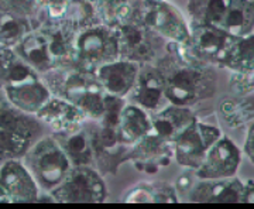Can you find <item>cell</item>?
I'll return each instance as SVG.
<instances>
[{
	"label": "cell",
	"instance_id": "1f68e13d",
	"mask_svg": "<svg viewBox=\"0 0 254 209\" xmlns=\"http://www.w3.org/2000/svg\"><path fill=\"white\" fill-rule=\"evenodd\" d=\"M127 103L126 98H120L112 93H105V109L102 118L98 120L99 123L105 126H112V128H118L119 119L122 115V110Z\"/></svg>",
	"mask_w": 254,
	"mask_h": 209
},
{
	"label": "cell",
	"instance_id": "f35d334b",
	"mask_svg": "<svg viewBox=\"0 0 254 209\" xmlns=\"http://www.w3.org/2000/svg\"><path fill=\"white\" fill-rule=\"evenodd\" d=\"M11 200H10L9 194L6 191V188L3 187V184L0 182V204H10Z\"/></svg>",
	"mask_w": 254,
	"mask_h": 209
},
{
	"label": "cell",
	"instance_id": "e0dca14e",
	"mask_svg": "<svg viewBox=\"0 0 254 209\" xmlns=\"http://www.w3.org/2000/svg\"><path fill=\"white\" fill-rule=\"evenodd\" d=\"M151 119V132H154L157 136L165 141L174 143L198 118L192 108L168 103L165 108L153 113Z\"/></svg>",
	"mask_w": 254,
	"mask_h": 209
},
{
	"label": "cell",
	"instance_id": "603a6c76",
	"mask_svg": "<svg viewBox=\"0 0 254 209\" xmlns=\"http://www.w3.org/2000/svg\"><path fill=\"white\" fill-rule=\"evenodd\" d=\"M126 204H175L180 202L174 185L164 181L140 182L123 195Z\"/></svg>",
	"mask_w": 254,
	"mask_h": 209
},
{
	"label": "cell",
	"instance_id": "6da1fadb",
	"mask_svg": "<svg viewBox=\"0 0 254 209\" xmlns=\"http://www.w3.org/2000/svg\"><path fill=\"white\" fill-rule=\"evenodd\" d=\"M155 65L163 73L165 98L171 105L193 108L216 95L218 78L210 65L185 63L167 51Z\"/></svg>",
	"mask_w": 254,
	"mask_h": 209
},
{
	"label": "cell",
	"instance_id": "ac0fdd59",
	"mask_svg": "<svg viewBox=\"0 0 254 209\" xmlns=\"http://www.w3.org/2000/svg\"><path fill=\"white\" fill-rule=\"evenodd\" d=\"M1 92L11 106L28 115H36L53 96L43 78L20 85L3 86Z\"/></svg>",
	"mask_w": 254,
	"mask_h": 209
},
{
	"label": "cell",
	"instance_id": "5b68a950",
	"mask_svg": "<svg viewBox=\"0 0 254 209\" xmlns=\"http://www.w3.org/2000/svg\"><path fill=\"white\" fill-rule=\"evenodd\" d=\"M133 17L167 41L190 44V23L181 10L167 0H136Z\"/></svg>",
	"mask_w": 254,
	"mask_h": 209
},
{
	"label": "cell",
	"instance_id": "4316f807",
	"mask_svg": "<svg viewBox=\"0 0 254 209\" xmlns=\"http://www.w3.org/2000/svg\"><path fill=\"white\" fill-rule=\"evenodd\" d=\"M63 21L76 33L83 28L103 23L98 0H68Z\"/></svg>",
	"mask_w": 254,
	"mask_h": 209
},
{
	"label": "cell",
	"instance_id": "8fae6325",
	"mask_svg": "<svg viewBox=\"0 0 254 209\" xmlns=\"http://www.w3.org/2000/svg\"><path fill=\"white\" fill-rule=\"evenodd\" d=\"M127 102L143 108L151 115L168 105L164 91V78L155 63L140 67L136 83L127 95Z\"/></svg>",
	"mask_w": 254,
	"mask_h": 209
},
{
	"label": "cell",
	"instance_id": "d6986e66",
	"mask_svg": "<svg viewBox=\"0 0 254 209\" xmlns=\"http://www.w3.org/2000/svg\"><path fill=\"white\" fill-rule=\"evenodd\" d=\"M38 28L46 36L55 68L73 67V41L76 31H73L63 20L50 21Z\"/></svg>",
	"mask_w": 254,
	"mask_h": 209
},
{
	"label": "cell",
	"instance_id": "83f0119b",
	"mask_svg": "<svg viewBox=\"0 0 254 209\" xmlns=\"http://www.w3.org/2000/svg\"><path fill=\"white\" fill-rule=\"evenodd\" d=\"M38 28L36 20L30 17H21L10 13L0 11V44L7 48H14L18 43Z\"/></svg>",
	"mask_w": 254,
	"mask_h": 209
},
{
	"label": "cell",
	"instance_id": "74e56055",
	"mask_svg": "<svg viewBox=\"0 0 254 209\" xmlns=\"http://www.w3.org/2000/svg\"><path fill=\"white\" fill-rule=\"evenodd\" d=\"M243 197L242 204H254V180H247L243 182Z\"/></svg>",
	"mask_w": 254,
	"mask_h": 209
},
{
	"label": "cell",
	"instance_id": "ba28073f",
	"mask_svg": "<svg viewBox=\"0 0 254 209\" xmlns=\"http://www.w3.org/2000/svg\"><path fill=\"white\" fill-rule=\"evenodd\" d=\"M222 136L220 129L196 119L174 141V158L184 168L196 170L208 150Z\"/></svg>",
	"mask_w": 254,
	"mask_h": 209
},
{
	"label": "cell",
	"instance_id": "8992f818",
	"mask_svg": "<svg viewBox=\"0 0 254 209\" xmlns=\"http://www.w3.org/2000/svg\"><path fill=\"white\" fill-rule=\"evenodd\" d=\"M115 31L118 37L119 58L144 65L155 63L165 53L167 40L145 27L136 17L115 26Z\"/></svg>",
	"mask_w": 254,
	"mask_h": 209
},
{
	"label": "cell",
	"instance_id": "4fadbf2b",
	"mask_svg": "<svg viewBox=\"0 0 254 209\" xmlns=\"http://www.w3.org/2000/svg\"><path fill=\"white\" fill-rule=\"evenodd\" d=\"M0 182L6 188L11 202H37L38 184L20 158L7 160L0 165Z\"/></svg>",
	"mask_w": 254,
	"mask_h": 209
},
{
	"label": "cell",
	"instance_id": "5bb4252c",
	"mask_svg": "<svg viewBox=\"0 0 254 209\" xmlns=\"http://www.w3.org/2000/svg\"><path fill=\"white\" fill-rule=\"evenodd\" d=\"M243 181L235 177L220 180H198L187 202L195 204H242Z\"/></svg>",
	"mask_w": 254,
	"mask_h": 209
},
{
	"label": "cell",
	"instance_id": "7a4b0ae2",
	"mask_svg": "<svg viewBox=\"0 0 254 209\" xmlns=\"http://www.w3.org/2000/svg\"><path fill=\"white\" fill-rule=\"evenodd\" d=\"M43 132L44 125L34 115L16 109L4 98L0 102V163L23 158Z\"/></svg>",
	"mask_w": 254,
	"mask_h": 209
},
{
	"label": "cell",
	"instance_id": "d590c367",
	"mask_svg": "<svg viewBox=\"0 0 254 209\" xmlns=\"http://www.w3.org/2000/svg\"><path fill=\"white\" fill-rule=\"evenodd\" d=\"M14 51L11 48H7V47L1 46L0 44V91L3 88V83H4V76H6V72L9 70L10 64L14 58Z\"/></svg>",
	"mask_w": 254,
	"mask_h": 209
},
{
	"label": "cell",
	"instance_id": "9c48e42d",
	"mask_svg": "<svg viewBox=\"0 0 254 209\" xmlns=\"http://www.w3.org/2000/svg\"><path fill=\"white\" fill-rule=\"evenodd\" d=\"M190 26V47L193 54L203 64L220 68L237 37L230 36L225 30L213 26Z\"/></svg>",
	"mask_w": 254,
	"mask_h": 209
},
{
	"label": "cell",
	"instance_id": "30bf717a",
	"mask_svg": "<svg viewBox=\"0 0 254 209\" xmlns=\"http://www.w3.org/2000/svg\"><path fill=\"white\" fill-rule=\"evenodd\" d=\"M242 163V151L226 136H220L208 150L203 161L195 170L200 180H220L235 177Z\"/></svg>",
	"mask_w": 254,
	"mask_h": 209
},
{
	"label": "cell",
	"instance_id": "ffe728a7",
	"mask_svg": "<svg viewBox=\"0 0 254 209\" xmlns=\"http://www.w3.org/2000/svg\"><path fill=\"white\" fill-rule=\"evenodd\" d=\"M51 135L63 147L72 167H95L91 135L85 123L71 130L53 132Z\"/></svg>",
	"mask_w": 254,
	"mask_h": 209
},
{
	"label": "cell",
	"instance_id": "44dd1931",
	"mask_svg": "<svg viewBox=\"0 0 254 209\" xmlns=\"http://www.w3.org/2000/svg\"><path fill=\"white\" fill-rule=\"evenodd\" d=\"M13 51L30 67H33L40 75L55 68L54 61L50 55L46 36L40 28H36L31 33H28L27 36L13 48Z\"/></svg>",
	"mask_w": 254,
	"mask_h": 209
},
{
	"label": "cell",
	"instance_id": "8d00e7d4",
	"mask_svg": "<svg viewBox=\"0 0 254 209\" xmlns=\"http://www.w3.org/2000/svg\"><path fill=\"white\" fill-rule=\"evenodd\" d=\"M243 151H245V154L249 157V160L254 164V122L250 123L249 130H247Z\"/></svg>",
	"mask_w": 254,
	"mask_h": 209
},
{
	"label": "cell",
	"instance_id": "e575fe53",
	"mask_svg": "<svg viewBox=\"0 0 254 209\" xmlns=\"http://www.w3.org/2000/svg\"><path fill=\"white\" fill-rule=\"evenodd\" d=\"M128 1H134V0H98L102 21L113 27V20H115L116 11L119 7H122Z\"/></svg>",
	"mask_w": 254,
	"mask_h": 209
},
{
	"label": "cell",
	"instance_id": "cb8c5ba5",
	"mask_svg": "<svg viewBox=\"0 0 254 209\" xmlns=\"http://www.w3.org/2000/svg\"><path fill=\"white\" fill-rule=\"evenodd\" d=\"M232 0H188L187 10L190 24L196 26H222Z\"/></svg>",
	"mask_w": 254,
	"mask_h": 209
},
{
	"label": "cell",
	"instance_id": "52a82bcc",
	"mask_svg": "<svg viewBox=\"0 0 254 209\" xmlns=\"http://www.w3.org/2000/svg\"><path fill=\"white\" fill-rule=\"evenodd\" d=\"M47 194L60 204H100L108 198V187L95 167H72L64 181Z\"/></svg>",
	"mask_w": 254,
	"mask_h": 209
},
{
	"label": "cell",
	"instance_id": "f1b7e54d",
	"mask_svg": "<svg viewBox=\"0 0 254 209\" xmlns=\"http://www.w3.org/2000/svg\"><path fill=\"white\" fill-rule=\"evenodd\" d=\"M220 68L230 70L232 72L254 71V33L237 37Z\"/></svg>",
	"mask_w": 254,
	"mask_h": 209
},
{
	"label": "cell",
	"instance_id": "836d02e7",
	"mask_svg": "<svg viewBox=\"0 0 254 209\" xmlns=\"http://www.w3.org/2000/svg\"><path fill=\"white\" fill-rule=\"evenodd\" d=\"M198 180H199V177L196 175L195 170L185 168V171L177 178V181L174 184L175 192H177V195H178V201L187 202L190 191L193 190V187H195V184L198 182Z\"/></svg>",
	"mask_w": 254,
	"mask_h": 209
},
{
	"label": "cell",
	"instance_id": "484cf974",
	"mask_svg": "<svg viewBox=\"0 0 254 209\" xmlns=\"http://www.w3.org/2000/svg\"><path fill=\"white\" fill-rule=\"evenodd\" d=\"M219 113L230 128H240L254 122V95L225 96L219 105Z\"/></svg>",
	"mask_w": 254,
	"mask_h": 209
},
{
	"label": "cell",
	"instance_id": "9a60e30c",
	"mask_svg": "<svg viewBox=\"0 0 254 209\" xmlns=\"http://www.w3.org/2000/svg\"><path fill=\"white\" fill-rule=\"evenodd\" d=\"M140 67L141 65L137 63L118 58L108 64L100 65L95 73L105 92L120 98H127V95L136 83Z\"/></svg>",
	"mask_w": 254,
	"mask_h": 209
},
{
	"label": "cell",
	"instance_id": "277c9868",
	"mask_svg": "<svg viewBox=\"0 0 254 209\" xmlns=\"http://www.w3.org/2000/svg\"><path fill=\"white\" fill-rule=\"evenodd\" d=\"M119 58L115 27L99 23L78 31L73 41V67L96 71L100 65Z\"/></svg>",
	"mask_w": 254,
	"mask_h": 209
},
{
	"label": "cell",
	"instance_id": "2e32d148",
	"mask_svg": "<svg viewBox=\"0 0 254 209\" xmlns=\"http://www.w3.org/2000/svg\"><path fill=\"white\" fill-rule=\"evenodd\" d=\"M34 116L46 128L51 129V132L71 130L81 126L88 120L85 113L78 106H75L72 102L54 95Z\"/></svg>",
	"mask_w": 254,
	"mask_h": 209
},
{
	"label": "cell",
	"instance_id": "3957f363",
	"mask_svg": "<svg viewBox=\"0 0 254 209\" xmlns=\"http://www.w3.org/2000/svg\"><path fill=\"white\" fill-rule=\"evenodd\" d=\"M23 163L43 192L53 191L72 168L68 155L53 135L40 137L23 155Z\"/></svg>",
	"mask_w": 254,
	"mask_h": 209
},
{
	"label": "cell",
	"instance_id": "4dcf8cb0",
	"mask_svg": "<svg viewBox=\"0 0 254 209\" xmlns=\"http://www.w3.org/2000/svg\"><path fill=\"white\" fill-rule=\"evenodd\" d=\"M43 9L41 0H0V11L10 13L21 17L34 18L37 26L40 27L38 16Z\"/></svg>",
	"mask_w": 254,
	"mask_h": 209
},
{
	"label": "cell",
	"instance_id": "d6a6232c",
	"mask_svg": "<svg viewBox=\"0 0 254 209\" xmlns=\"http://www.w3.org/2000/svg\"><path fill=\"white\" fill-rule=\"evenodd\" d=\"M229 89L232 95L236 96L254 95V71L232 72L229 79Z\"/></svg>",
	"mask_w": 254,
	"mask_h": 209
},
{
	"label": "cell",
	"instance_id": "7c38bea8",
	"mask_svg": "<svg viewBox=\"0 0 254 209\" xmlns=\"http://www.w3.org/2000/svg\"><path fill=\"white\" fill-rule=\"evenodd\" d=\"M174 158V143L165 141L154 132L147 133L131 145L130 161L138 171L147 174L157 173L160 168L167 167Z\"/></svg>",
	"mask_w": 254,
	"mask_h": 209
},
{
	"label": "cell",
	"instance_id": "7402d4cb",
	"mask_svg": "<svg viewBox=\"0 0 254 209\" xmlns=\"http://www.w3.org/2000/svg\"><path fill=\"white\" fill-rule=\"evenodd\" d=\"M153 129L151 113L131 102H127L119 119L118 132L120 141L133 145L137 140L150 133Z\"/></svg>",
	"mask_w": 254,
	"mask_h": 209
},
{
	"label": "cell",
	"instance_id": "f546056e",
	"mask_svg": "<svg viewBox=\"0 0 254 209\" xmlns=\"http://www.w3.org/2000/svg\"><path fill=\"white\" fill-rule=\"evenodd\" d=\"M16 54V53H14ZM38 78H41V75L37 72L33 67L23 61L20 57L14 55L9 70L4 76V83L3 86H9V85H20V83H26V82L36 81Z\"/></svg>",
	"mask_w": 254,
	"mask_h": 209
},
{
	"label": "cell",
	"instance_id": "d4e9b609",
	"mask_svg": "<svg viewBox=\"0 0 254 209\" xmlns=\"http://www.w3.org/2000/svg\"><path fill=\"white\" fill-rule=\"evenodd\" d=\"M220 28L233 37H243L253 33V0H232Z\"/></svg>",
	"mask_w": 254,
	"mask_h": 209
}]
</instances>
